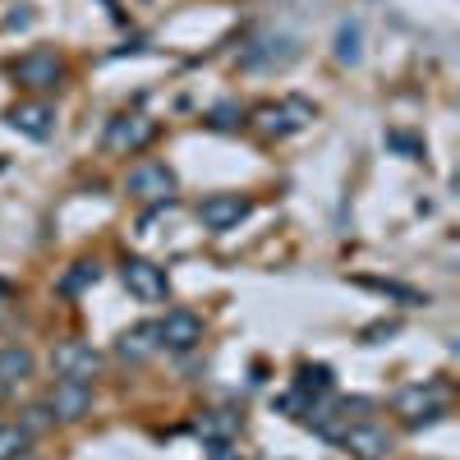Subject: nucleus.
<instances>
[{
    "instance_id": "2",
    "label": "nucleus",
    "mask_w": 460,
    "mask_h": 460,
    "mask_svg": "<svg viewBox=\"0 0 460 460\" xmlns=\"http://www.w3.org/2000/svg\"><path fill=\"white\" fill-rule=\"evenodd\" d=\"M10 79L19 88H28V93H56L65 84V60L56 51H47V47H37V51H28V56H19L10 65Z\"/></svg>"
},
{
    "instance_id": "21",
    "label": "nucleus",
    "mask_w": 460,
    "mask_h": 460,
    "mask_svg": "<svg viewBox=\"0 0 460 460\" xmlns=\"http://www.w3.org/2000/svg\"><path fill=\"white\" fill-rule=\"evenodd\" d=\"M19 424H23V433H28V438H37V433H42L47 424H56V419L47 414V405H28V410H23V419H19Z\"/></svg>"
},
{
    "instance_id": "26",
    "label": "nucleus",
    "mask_w": 460,
    "mask_h": 460,
    "mask_svg": "<svg viewBox=\"0 0 460 460\" xmlns=\"http://www.w3.org/2000/svg\"><path fill=\"white\" fill-rule=\"evenodd\" d=\"M0 295H5V286H0Z\"/></svg>"
},
{
    "instance_id": "24",
    "label": "nucleus",
    "mask_w": 460,
    "mask_h": 460,
    "mask_svg": "<svg viewBox=\"0 0 460 460\" xmlns=\"http://www.w3.org/2000/svg\"><path fill=\"white\" fill-rule=\"evenodd\" d=\"M208 460H240V451L230 442H208Z\"/></svg>"
},
{
    "instance_id": "6",
    "label": "nucleus",
    "mask_w": 460,
    "mask_h": 460,
    "mask_svg": "<svg viewBox=\"0 0 460 460\" xmlns=\"http://www.w3.org/2000/svg\"><path fill=\"white\" fill-rule=\"evenodd\" d=\"M125 189L143 203H171L175 199V171L166 162H138L129 175H125Z\"/></svg>"
},
{
    "instance_id": "19",
    "label": "nucleus",
    "mask_w": 460,
    "mask_h": 460,
    "mask_svg": "<svg viewBox=\"0 0 460 460\" xmlns=\"http://www.w3.org/2000/svg\"><path fill=\"white\" fill-rule=\"evenodd\" d=\"M32 447V438L23 433V424H0V460H23Z\"/></svg>"
},
{
    "instance_id": "18",
    "label": "nucleus",
    "mask_w": 460,
    "mask_h": 460,
    "mask_svg": "<svg viewBox=\"0 0 460 460\" xmlns=\"http://www.w3.org/2000/svg\"><path fill=\"white\" fill-rule=\"evenodd\" d=\"M97 281H102V267L84 258V262H74L69 272L60 277V295H84V290H88V286H97Z\"/></svg>"
},
{
    "instance_id": "16",
    "label": "nucleus",
    "mask_w": 460,
    "mask_h": 460,
    "mask_svg": "<svg viewBox=\"0 0 460 460\" xmlns=\"http://www.w3.org/2000/svg\"><path fill=\"white\" fill-rule=\"evenodd\" d=\"M332 392V368L327 364H299V373H295V396L299 401H318V396H327Z\"/></svg>"
},
{
    "instance_id": "14",
    "label": "nucleus",
    "mask_w": 460,
    "mask_h": 460,
    "mask_svg": "<svg viewBox=\"0 0 460 460\" xmlns=\"http://www.w3.org/2000/svg\"><path fill=\"white\" fill-rule=\"evenodd\" d=\"M37 373V359L28 345H0V387H19Z\"/></svg>"
},
{
    "instance_id": "20",
    "label": "nucleus",
    "mask_w": 460,
    "mask_h": 460,
    "mask_svg": "<svg viewBox=\"0 0 460 460\" xmlns=\"http://www.w3.org/2000/svg\"><path fill=\"white\" fill-rule=\"evenodd\" d=\"M208 125H212V129H221V134H230V129H240V125H244V111H240L235 102H221V106H212Z\"/></svg>"
},
{
    "instance_id": "4",
    "label": "nucleus",
    "mask_w": 460,
    "mask_h": 460,
    "mask_svg": "<svg viewBox=\"0 0 460 460\" xmlns=\"http://www.w3.org/2000/svg\"><path fill=\"white\" fill-rule=\"evenodd\" d=\"M47 414L56 419V424H79V419H88L93 410V382H69V377H56V387L47 392Z\"/></svg>"
},
{
    "instance_id": "13",
    "label": "nucleus",
    "mask_w": 460,
    "mask_h": 460,
    "mask_svg": "<svg viewBox=\"0 0 460 460\" xmlns=\"http://www.w3.org/2000/svg\"><path fill=\"white\" fill-rule=\"evenodd\" d=\"M162 350V332L157 323H134L129 332H120V341H115V355H120L125 364H143Z\"/></svg>"
},
{
    "instance_id": "25",
    "label": "nucleus",
    "mask_w": 460,
    "mask_h": 460,
    "mask_svg": "<svg viewBox=\"0 0 460 460\" xmlns=\"http://www.w3.org/2000/svg\"><path fill=\"white\" fill-rule=\"evenodd\" d=\"M392 332H396V323H377V327L364 332V341H373V336H392Z\"/></svg>"
},
{
    "instance_id": "15",
    "label": "nucleus",
    "mask_w": 460,
    "mask_h": 460,
    "mask_svg": "<svg viewBox=\"0 0 460 460\" xmlns=\"http://www.w3.org/2000/svg\"><path fill=\"white\" fill-rule=\"evenodd\" d=\"M194 429H199L203 442H235L240 429H244V419H240V414H230V410H203Z\"/></svg>"
},
{
    "instance_id": "9",
    "label": "nucleus",
    "mask_w": 460,
    "mask_h": 460,
    "mask_svg": "<svg viewBox=\"0 0 460 460\" xmlns=\"http://www.w3.org/2000/svg\"><path fill=\"white\" fill-rule=\"evenodd\" d=\"M152 138H157V120L147 115H115L106 125V152H120V157H134Z\"/></svg>"
},
{
    "instance_id": "11",
    "label": "nucleus",
    "mask_w": 460,
    "mask_h": 460,
    "mask_svg": "<svg viewBox=\"0 0 460 460\" xmlns=\"http://www.w3.org/2000/svg\"><path fill=\"white\" fill-rule=\"evenodd\" d=\"M157 332H162V350L184 355V350H194V345L203 341V318L189 314V309H171V314L157 323Z\"/></svg>"
},
{
    "instance_id": "12",
    "label": "nucleus",
    "mask_w": 460,
    "mask_h": 460,
    "mask_svg": "<svg viewBox=\"0 0 460 460\" xmlns=\"http://www.w3.org/2000/svg\"><path fill=\"white\" fill-rule=\"evenodd\" d=\"M5 120H10V129H19L32 143H42V138L56 134V111L47 102H19V106H10Z\"/></svg>"
},
{
    "instance_id": "17",
    "label": "nucleus",
    "mask_w": 460,
    "mask_h": 460,
    "mask_svg": "<svg viewBox=\"0 0 460 460\" xmlns=\"http://www.w3.org/2000/svg\"><path fill=\"white\" fill-rule=\"evenodd\" d=\"M359 56H364V32H359V23H355V19H341V28H336V60H341V65H359Z\"/></svg>"
},
{
    "instance_id": "7",
    "label": "nucleus",
    "mask_w": 460,
    "mask_h": 460,
    "mask_svg": "<svg viewBox=\"0 0 460 460\" xmlns=\"http://www.w3.org/2000/svg\"><path fill=\"white\" fill-rule=\"evenodd\" d=\"M336 447H345L355 460H387L396 451V438L382 429V424H345V433L336 438Z\"/></svg>"
},
{
    "instance_id": "5",
    "label": "nucleus",
    "mask_w": 460,
    "mask_h": 460,
    "mask_svg": "<svg viewBox=\"0 0 460 460\" xmlns=\"http://www.w3.org/2000/svg\"><path fill=\"white\" fill-rule=\"evenodd\" d=\"M51 368L56 377H69V382H93L102 377V350H93L88 341H60L51 350Z\"/></svg>"
},
{
    "instance_id": "22",
    "label": "nucleus",
    "mask_w": 460,
    "mask_h": 460,
    "mask_svg": "<svg viewBox=\"0 0 460 460\" xmlns=\"http://www.w3.org/2000/svg\"><path fill=\"white\" fill-rule=\"evenodd\" d=\"M364 286H373V290H382V295H396V299H405V304H424V295H419V290L396 286V281H364Z\"/></svg>"
},
{
    "instance_id": "23",
    "label": "nucleus",
    "mask_w": 460,
    "mask_h": 460,
    "mask_svg": "<svg viewBox=\"0 0 460 460\" xmlns=\"http://www.w3.org/2000/svg\"><path fill=\"white\" fill-rule=\"evenodd\" d=\"M387 147H396V152H405V157L414 162V157H424V143H419V138H410V134H387Z\"/></svg>"
},
{
    "instance_id": "10",
    "label": "nucleus",
    "mask_w": 460,
    "mask_h": 460,
    "mask_svg": "<svg viewBox=\"0 0 460 460\" xmlns=\"http://www.w3.org/2000/svg\"><path fill=\"white\" fill-rule=\"evenodd\" d=\"M253 212V199H244V194H208L203 203H199V221L208 226V230H235L244 217Z\"/></svg>"
},
{
    "instance_id": "3",
    "label": "nucleus",
    "mask_w": 460,
    "mask_h": 460,
    "mask_svg": "<svg viewBox=\"0 0 460 460\" xmlns=\"http://www.w3.org/2000/svg\"><path fill=\"white\" fill-rule=\"evenodd\" d=\"M309 120H314V106L299 102V97L267 102V106L253 111V125H258V134H267V138H290L295 129H304Z\"/></svg>"
},
{
    "instance_id": "1",
    "label": "nucleus",
    "mask_w": 460,
    "mask_h": 460,
    "mask_svg": "<svg viewBox=\"0 0 460 460\" xmlns=\"http://www.w3.org/2000/svg\"><path fill=\"white\" fill-rule=\"evenodd\" d=\"M396 414L405 419V429L438 424V419L447 414V387L442 382H414V387L396 392Z\"/></svg>"
},
{
    "instance_id": "8",
    "label": "nucleus",
    "mask_w": 460,
    "mask_h": 460,
    "mask_svg": "<svg viewBox=\"0 0 460 460\" xmlns=\"http://www.w3.org/2000/svg\"><path fill=\"white\" fill-rule=\"evenodd\" d=\"M120 281H125V290H129L134 299H143V304H162V299L171 295L166 272H162L157 262H147V258H125Z\"/></svg>"
}]
</instances>
